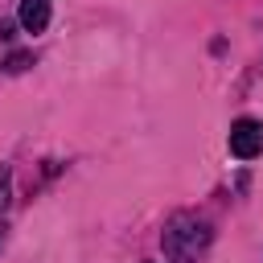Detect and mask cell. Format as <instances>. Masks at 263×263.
I'll use <instances>...</instances> for the list:
<instances>
[{
	"instance_id": "cell-1",
	"label": "cell",
	"mask_w": 263,
	"mask_h": 263,
	"mask_svg": "<svg viewBox=\"0 0 263 263\" xmlns=\"http://www.w3.org/2000/svg\"><path fill=\"white\" fill-rule=\"evenodd\" d=\"M205 242H210V230L197 218H177L164 230V255L173 263H197V255H201Z\"/></svg>"
},
{
	"instance_id": "cell-2",
	"label": "cell",
	"mask_w": 263,
	"mask_h": 263,
	"mask_svg": "<svg viewBox=\"0 0 263 263\" xmlns=\"http://www.w3.org/2000/svg\"><path fill=\"white\" fill-rule=\"evenodd\" d=\"M230 152H234L238 160L259 156V152H263V123H259V119H238V123L230 127Z\"/></svg>"
},
{
	"instance_id": "cell-3",
	"label": "cell",
	"mask_w": 263,
	"mask_h": 263,
	"mask_svg": "<svg viewBox=\"0 0 263 263\" xmlns=\"http://www.w3.org/2000/svg\"><path fill=\"white\" fill-rule=\"evenodd\" d=\"M21 25L29 33H41L49 25V0H21Z\"/></svg>"
}]
</instances>
